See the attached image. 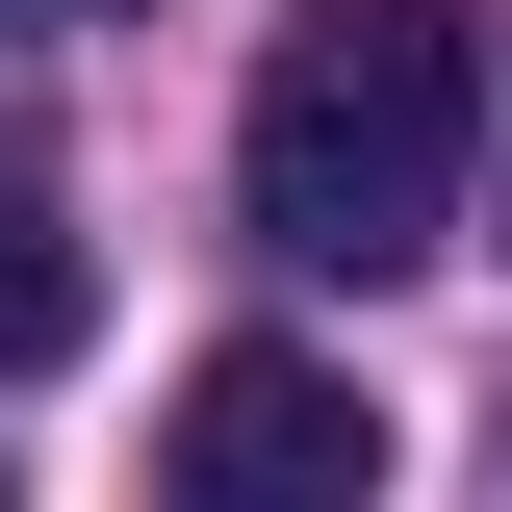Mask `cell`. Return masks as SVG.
Returning <instances> with one entry per match:
<instances>
[{
    "label": "cell",
    "mask_w": 512,
    "mask_h": 512,
    "mask_svg": "<svg viewBox=\"0 0 512 512\" xmlns=\"http://www.w3.org/2000/svg\"><path fill=\"white\" fill-rule=\"evenodd\" d=\"M256 256H308V282H410L461 231V0H308L282 52H256Z\"/></svg>",
    "instance_id": "cell-1"
},
{
    "label": "cell",
    "mask_w": 512,
    "mask_h": 512,
    "mask_svg": "<svg viewBox=\"0 0 512 512\" xmlns=\"http://www.w3.org/2000/svg\"><path fill=\"white\" fill-rule=\"evenodd\" d=\"M359 487H384V410L308 333H231L180 384V436H154V512H359Z\"/></svg>",
    "instance_id": "cell-2"
},
{
    "label": "cell",
    "mask_w": 512,
    "mask_h": 512,
    "mask_svg": "<svg viewBox=\"0 0 512 512\" xmlns=\"http://www.w3.org/2000/svg\"><path fill=\"white\" fill-rule=\"evenodd\" d=\"M77 333H103V256H77V205L0 154V359H77Z\"/></svg>",
    "instance_id": "cell-3"
},
{
    "label": "cell",
    "mask_w": 512,
    "mask_h": 512,
    "mask_svg": "<svg viewBox=\"0 0 512 512\" xmlns=\"http://www.w3.org/2000/svg\"><path fill=\"white\" fill-rule=\"evenodd\" d=\"M0 26H128V0H0Z\"/></svg>",
    "instance_id": "cell-4"
}]
</instances>
